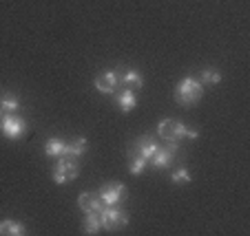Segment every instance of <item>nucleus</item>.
I'll return each instance as SVG.
<instances>
[{
  "instance_id": "obj_15",
  "label": "nucleus",
  "mask_w": 250,
  "mask_h": 236,
  "mask_svg": "<svg viewBox=\"0 0 250 236\" xmlns=\"http://www.w3.org/2000/svg\"><path fill=\"white\" fill-rule=\"evenodd\" d=\"M0 234H9V236H22L27 234L22 223L18 221H11V218H5V221H0Z\"/></svg>"
},
{
  "instance_id": "obj_19",
  "label": "nucleus",
  "mask_w": 250,
  "mask_h": 236,
  "mask_svg": "<svg viewBox=\"0 0 250 236\" xmlns=\"http://www.w3.org/2000/svg\"><path fill=\"white\" fill-rule=\"evenodd\" d=\"M0 106H2L5 113H16V110L20 109V102L14 97V95H5V97L0 99Z\"/></svg>"
},
{
  "instance_id": "obj_7",
  "label": "nucleus",
  "mask_w": 250,
  "mask_h": 236,
  "mask_svg": "<svg viewBox=\"0 0 250 236\" xmlns=\"http://www.w3.org/2000/svg\"><path fill=\"white\" fill-rule=\"evenodd\" d=\"M120 86V75L118 71H104L95 77V89L102 95H113Z\"/></svg>"
},
{
  "instance_id": "obj_12",
  "label": "nucleus",
  "mask_w": 250,
  "mask_h": 236,
  "mask_svg": "<svg viewBox=\"0 0 250 236\" xmlns=\"http://www.w3.org/2000/svg\"><path fill=\"white\" fill-rule=\"evenodd\" d=\"M135 106H137L135 93H133L131 89H122V91H120V93H118V109L122 110V113H131Z\"/></svg>"
},
{
  "instance_id": "obj_22",
  "label": "nucleus",
  "mask_w": 250,
  "mask_h": 236,
  "mask_svg": "<svg viewBox=\"0 0 250 236\" xmlns=\"http://www.w3.org/2000/svg\"><path fill=\"white\" fill-rule=\"evenodd\" d=\"M2 115H5V110H2V106H0V119H2Z\"/></svg>"
},
{
  "instance_id": "obj_6",
  "label": "nucleus",
  "mask_w": 250,
  "mask_h": 236,
  "mask_svg": "<svg viewBox=\"0 0 250 236\" xmlns=\"http://www.w3.org/2000/svg\"><path fill=\"white\" fill-rule=\"evenodd\" d=\"M98 197L102 199L104 205H120L126 197V185L120 183V181H111V183H104L98 190Z\"/></svg>"
},
{
  "instance_id": "obj_8",
  "label": "nucleus",
  "mask_w": 250,
  "mask_h": 236,
  "mask_svg": "<svg viewBox=\"0 0 250 236\" xmlns=\"http://www.w3.org/2000/svg\"><path fill=\"white\" fill-rule=\"evenodd\" d=\"M157 148H160V142H157L153 135H142V137H137L135 144H133V152L142 155L144 159H151Z\"/></svg>"
},
{
  "instance_id": "obj_21",
  "label": "nucleus",
  "mask_w": 250,
  "mask_h": 236,
  "mask_svg": "<svg viewBox=\"0 0 250 236\" xmlns=\"http://www.w3.org/2000/svg\"><path fill=\"white\" fill-rule=\"evenodd\" d=\"M53 181H56V185H64L66 183L64 175H62V172H58V170H53Z\"/></svg>"
},
{
  "instance_id": "obj_11",
  "label": "nucleus",
  "mask_w": 250,
  "mask_h": 236,
  "mask_svg": "<svg viewBox=\"0 0 250 236\" xmlns=\"http://www.w3.org/2000/svg\"><path fill=\"white\" fill-rule=\"evenodd\" d=\"M78 205H80L84 212H98V214H100V210L104 208L98 192H82L80 197H78Z\"/></svg>"
},
{
  "instance_id": "obj_16",
  "label": "nucleus",
  "mask_w": 250,
  "mask_h": 236,
  "mask_svg": "<svg viewBox=\"0 0 250 236\" xmlns=\"http://www.w3.org/2000/svg\"><path fill=\"white\" fill-rule=\"evenodd\" d=\"M202 84L206 86H215L222 82V73H219V69H215V66H206V69H202Z\"/></svg>"
},
{
  "instance_id": "obj_3",
  "label": "nucleus",
  "mask_w": 250,
  "mask_h": 236,
  "mask_svg": "<svg viewBox=\"0 0 250 236\" xmlns=\"http://www.w3.org/2000/svg\"><path fill=\"white\" fill-rule=\"evenodd\" d=\"M128 221H131V217H128L122 208H118V205H104V208L100 210V223H102V230L118 232V230H122V227H126Z\"/></svg>"
},
{
  "instance_id": "obj_13",
  "label": "nucleus",
  "mask_w": 250,
  "mask_h": 236,
  "mask_svg": "<svg viewBox=\"0 0 250 236\" xmlns=\"http://www.w3.org/2000/svg\"><path fill=\"white\" fill-rule=\"evenodd\" d=\"M44 152H47L49 157H64L66 152V142L64 139H58V137H51L47 139V144H44Z\"/></svg>"
},
{
  "instance_id": "obj_10",
  "label": "nucleus",
  "mask_w": 250,
  "mask_h": 236,
  "mask_svg": "<svg viewBox=\"0 0 250 236\" xmlns=\"http://www.w3.org/2000/svg\"><path fill=\"white\" fill-rule=\"evenodd\" d=\"M118 75H120V84L124 86V89H142L144 86V77L140 75V71H135V69H126V71H122V69H118Z\"/></svg>"
},
{
  "instance_id": "obj_17",
  "label": "nucleus",
  "mask_w": 250,
  "mask_h": 236,
  "mask_svg": "<svg viewBox=\"0 0 250 236\" xmlns=\"http://www.w3.org/2000/svg\"><path fill=\"white\" fill-rule=\"evenodd\" d=\"M100 230H102L100 214L98 212H86V217H84V234H98Z\"/></svg>"
},
{
  "instance_id": "obj_20",
  "label": "nucleus",
  "mask_w": 250,
  "mask_h": 236,
  "mask_svg": "<svg viewBox=\"0 0 250 236\" xmlns=\"http://www.w3.org/2000/svg\"><path fill=\"white\" fill-rule=\"evenodd\" d=\"M170 181H173L175 185L190 183V172L186 170V168H180V170H175V172H173V177H170Z\"/></svg>"
},
{
  "instance_id": "obj_18",
  "label": "nucleus",
  "mask_w": 250,
  "mask_h": 236,
  "mask_svg": "<svg viewBox=\"0 0 250 236\" xmlns=\"http://www.w3.org/2000/svg\"><path fill=\"white\" fill-rule=\"evenodd\" d=\"M146 165H148V159H144L142 155H135V152H133L131 161H128V172H131V175H140V172H144Z\"/></svg>"
},
{
  "instance_id": "obj_4",
  "label": "nucleus",
  "mask_w": 250,
  "mask_h": 236,
  "mask_svg": "<svg viewBox=\"0 0 250 236\" xmlns=\"http://www.w3.org/2000/svg\"><path fill=\"white\" fill-rule=\"evenodd\" d=\"M180 150V142H170V139H164L160 148L153 152V157L148 159V163L155 168V170H164L168 165L175 163V155Z\"/></svg>"
},
{
  "instance_id": "obj_1",
  "label": "nucleus",
  "mask_w": 250,
  "mask_h": 236,
  "mask_svg": "<svg viewBox=\"0 0 250 236\" xmlns=\"http://www.w3.org/2000/svg\"><path fill=\"white\" fill-rule=\"evenodd\" d=\"M157 135L162 139H170V142H182V139H197L199 132L190 130L186 124L177 122V119H162L157 126Z\"/></svg>"
},
{
  "instance_id": "obj_5",
  "label": "nucleus",
  "mask_w": 250,
  "mask_h": 236,
  "mask_svg": "<svg viewBox=\"0 0 250 236\" xmlns=\"http://www.w3.org/2000/svg\"><path fill=\"white\" fill-rule=\"evenodd\" d=\"M0 130H2L5 137L18 139V137H22L24 130H27V122H24L22 117H18L16 113H5L2 119H0Z\"/></svg>"
},
{
  "instance_id": "obj_14",
  "label": "nucleus",
  "mask_w": 250,
  "mask_h": 236,
  "mask_svg": "<svg viewBox=\"0 0 250 236\" xmlns=\"http://www.w3.org/2000/svg\"><path fill=\"white\" fill-rule=\"evenodd\" d=\"M84 152H86V137H76L71 144H66L64 157H73V159H80Z\"/></svg>"
},
{
  "instance_id": "obj_2",
  "label": "nucleus",
  "mask_w": 250,
  "mask_h": 236,
  "mask_svg": "<svg viewBox=\"0 0 250 236\" xmlns=\"http://www.w3.org/2000/svg\"><path fill=\"white\" fill-rule=\"evenodd\" d=\"M202 95H204V84L188 75L177 84V89H175V102L182 106H193L202 99Z\"/></svg>"
},
{
  "instance_id": "obj_9",
  "label": "nucleus",
  "mask_w": 250,
  "mask_h": 236,
  "mask_svg": "<svg viewBox=\"0 0 250 236\" xmlns=\"http://www.w3.org/2000/svg\"><path fill=\"white\" fill-rule=\"evenodd\" d=\"M56 170L62 172L66 181H73L80 175V165H78V159H73V157H58Z\"/></svg>"
}]
</instances>
